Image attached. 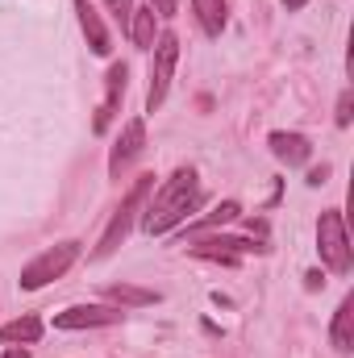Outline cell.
I'll return each mask as SVG.
<instances>
[{"label":"cell","instance_id":"18","mask_svg":"<svg viewBox=\"0 0 354 358\" xmlns=\"http://www.w3.org/2000/svg\"><path fill=\"white\" fill-rule=\"evenodd\" d=\"M104 4H108V13L117 17V25H121V29L129 34V17H134V0H104Z\"/></svg>","mask_w":354,"mask_h":358},{"label":"cell","instance_id":"4","mask_svg":"<svg viewBox=\"0 0 354 358\" xmlns=\"http://www.w3.org/2000/svg\"><path fill=\"white\" fill-rule=\"evenodd\" d=\"M80 259V242H59V246H50V250H42L29 267H21V292H38V287H46L50 279H63L71 263Z\"/></svg>","mask_w":354,"mask_h":358},{"label":"cell","instance_id":"16","mask_svg":"<svg viewBox=\"0 0 354 358\" xmlns=\"http://www.w3.org/2000/svg\"><path fill=\"white\" fill-rule=\"evenodd\" d=\"M192 13H196L200 29H204L208 38H221V29H225V21H229L225 0H192Z\"/></svg>","mask_w":354,"mask_h":358},{"label":"cell","instance_id":"14","mask_svg":"<svg viewBox=\"0 0 354 358\" xmlns=\"http://www.w3.org/2000/svg\"><path fill=\"white\" fill-rule=\"evenodd\" d=\"M38 338H42V321H38L34 313H25V317L0 325V342H4V346H34Z\"/></svg>","mask_w":354,"mask_h":358},{"label":"cell","instance_id":"10","mask_svg":"<svg viewBox=\"0 0 354 358\" xmlns=\"http://www.w3.org/2000/svg\"><path fill=\"white\" fill-rule=\"evenodd\" d=\"M267 142H271V155H275L279 163H288V167H304V163L313 159V142H309L304 134H288V129H275Z\"/></svg>","mask_w":354,"mask_h":358},{"label":"cell","instance_id":"9","mask_svg":"<svg viewBox=\"0 0 354 358\" xmlns=\"http://www.w3.org/2000/svg\"><path fill=\"white\" fill-rule=\"evenodd\" d=\"M125 84H129V67H125V63H113L108 76H104V104L96 108V121H92L96 134H104V129L113 125V117H117V108H121V96H125Z\"/></svg>","mask_w":354,"mask_h":358},{"label":"cell","instance_id":"19","mask_svg":"<svg viewBox=\"0 0 354 358\" xmlns=\"http://www.w3.org/2000/svg\"><path fill=\"white\" fill-rule=\"evenodd\" d=\"M351 117H354V92H342V96H338V113H334V121L346 129V125H351Z\"/></svg>","mask_w":354,"mask_h":358},{"label":"cell","instance_id":"2","mask_svg":"<svg viewBox=\"0 0 354 358\" xmlns=\"http://www.w3.org/2000/svg\"><path fill=\"white\" fill-rule=\"evenodd\" d=\"M317 255L334 275H351L354 250H351V234H346L342 208H325L321 213V221H317Z\"/></svg>","mask_w":354,"mask_h":358},{"label":"cell","instance_id":"11","mask_svg":"<svg viewBox=\"0 0 354 358\" xmlns=\"http://www.w3.org/2000/svg\"><path fill=\"white\" fill-rule=\"evenodd\" d=\"M76 13H80V29H84V38H88V50L96 59H108V55H113V38H108L100 13L92 8L88 0H76Z\"/></svg>","mask_w":354,"mask_h":358},{"label":"cell","instance_id":"6","mask_svg":"<svg viewBox=\"0 0 354 358\" xmlns=\"http://www.w3.org/2000/svg\"><path fill=\"white\" fill-rule=\"evenodd\" d=\"M187 255L208 259V263H221V267H238L242 255H267V246L255 242V238H225V234H213V238H192V242H187Z\"/></svg>","mask_w":354,"mask_h":358},{"label":"cell","instance_id":"5","mask_svg":"<svg viewBox=\"0 0 354 358\" xmlns=\"http://www.w3.org/2000/svg\"><path fill=\"white\" fill-rule=\"evenodd\" d=\"M155 59H150V88H146V113H155L163 100H167V92H171V76H176V63H179V38L167 29V34H159L155 38Z\"/></svg>","mask_w":354,"mask_h":358},{"label":"cell","instance_id":"8","mask_svg":"<svg viewBox=\"0 0 354 358\" xmlns=\"http://www.w3.org/2000/svg\"><path fill=\"white\" fill-rule=\"evenodd\" d=\"M125 313L117 304H76L55 313V329H100V325H117Z\"/></svg>","mask_w":354,"mask_h":358},{"label":"cell","instance_id":"22","mask_svg":"<svg viewBox=\"0 0 354 358\" xmlns=\"http://www.w3.org/2000/svg\"><path fill=\"white\" fill-rule=\"evenodd\" d=\"M304 287H309V292L325 287V275H321V271H309V275H304Z\"/></svg>","mask_w":354,"mask_h":358},{"label":"cell","instance_id":"12","mask_svg":"<svg viewBox=\"0 0 354 358\" xmlns=\"http://www.w3.org/2000/svg\"><path fill=\"white\" fill-rule=\"evenodd\" d=\"M100 296L108 304H117V308H146V304L163 300L155 287H138V283H108V287H100Z\"/></svg>","mask_w":354,"mask_h":358},{"label":"cell","instance_id":"23","mask_svg":"<svg viewBox=\"0 0 354 358\" xmlns=\"http://www.w3.org/2000/svg\"><path fill=\"white\" fill-rule=\"evenodd\" d=\"M4 358H34L25 346H13V350H4Z\"/></svg>","mask_w":354,"mask_h":358},{"label":"cell","instance_id":"15","mask_svg":"<svg viewBox=\"0 0 354 358\" xmlns=\"http://www.w3.org/2000/svg\"><path fill=\"white\" fill-rule=\"evenodd\" d=\"M238 217H242V204H238V200H221L208 217H200V221H192V225H187V238H204L208 229L229 225V221H238Z\"/></svg>","mask_w":354,"mask_h":358},{"label":"cell","instance_id":"21","mask_svg":"<svg viewBox=\"0 0 354 358\" xmlns=\"http://www.w3.org/2000/svg\"><path fill=\"white\" fill-rule=\"evenodd\" d=\"M325 176H330V167H325V163H321V167H313V171H309V187H321Z\"/></svg>","mask_w":354,"mask_h":358},{"label":"cell","instance_id":"7","mask_svg":"<svg viewBox=\"0 0 354 358\" xmlns=\"http://www.w3.org/2000/svg\"><path fill=\"white\" fill-rule=\"evenodd\" d=\"M142 150H146V121L142 117H134V121H125V129H121V138H117V146L108 150V176L121 179L138 159H142Z\"/></svg>","mask_w":354,"mask_h":358},{"label":"cell","instance_id":"1","mask_svg":"<svg viewBox=\"0 0 354 358\" xmlns=\"http://www.w3.org/2000/svg\"><path fill=\"white\" fill-rule=\"evenodd\" d=\"M204 204V192L196 183V171L192 167H179L171 179H163L155 187V196H146V213H142V229L150 238H163L171 234L176 225L187 221V213H196Z\"/></svg>","mask_w":354,"mask_h":358},{"label":"cell","instance_id":"17","mask_svg":"<svg viewBox=\"0 0 354 358\" xmlns=\"http://www.w3.org/2000/svg\"><path fill=\"white\" fill-rule=\"evenodd\" d=\"M129 38H134V46H138V50H150V46H155V8H150V4H134Z\"/></svg>","mask_w":354,"mask_h":358},{"label":"cell","instance_id":"20","mask_svg":"<svg viewBox=\"0 0 354 358\" xmlns=\"http://www.w3.org/2000/svg\"><path fill=\"white\" fill-rule=\"evenodd\" d=\"M150 8H155V17H176L179 0H150Z\"/></svg>","mask_w":354,"mask_h":358},{"label":"cell","instance_id":"13","mask_svg":"<svg viewBox=\"0 0 354 358\" xmlns=\"http://www.w3.org/2000/svg\"><path fill=\"white\" fill-rule=\"evenodd\" d=\"M330 342L338 355H351L354 350V296H346L334 313V325H330Z\"/></svg>","mask_w":354,"mask_h":358},{"label":"cell","instance_id":"3","mask_svg":"<svg viewBox=\"0 0 354 358\" xmlns=\"http://www.w3.org/2000/svg\"><path fill=\"white\" fill-rule=\"evenodd\" d=\"M150 192H155V176H138V179H134V187L125 192L121 208H117V213H113V221L104 225V234H100V246L92 250L96 259H108V255H113V250L125 242V234L134 229V217H138V208L146 204V196H150Z\"/></svg>","mask_w":354,"mask_h":358},{"label":"cell","instance_id":"24","mask_svg":"<svg viewBox=\"0 0 354 358\" xmlns=\"http://www.w3.org/2000/svg\"><path fill=\"white\" fill-rule=\"evenodd\" d=\"M283 4H288V8H292V13H296V8H304V4H309V0H283Z\"/></svg>","mask_w":354,"mask_h":358}]
</instances>
